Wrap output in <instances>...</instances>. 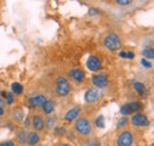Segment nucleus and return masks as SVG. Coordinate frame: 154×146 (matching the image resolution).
Wrapping results in <instances>:
<instances>
[{
	"label": "nucleus",
	"mask_w": 154,
	"mask_h": 146,
	"mask_svg": "<svg viewBox=\"0 0 154 146\" xmlns=\"http://www.w3.org/2000/svg\"><path fill=\"white\" fill-rule=\"evenodd\" d=\"M91 81L94 84V86H96V89H106L108 86V74L104 72L97 73L95 75H93Z\"/></svg>",
	"instance_id": "7"
},
{
	"label": "nucleus",
	"mask_w": 154,
	"mask_h": 146,
	"mask_svg": "<svg viewBox=\"0 0 154 146\" xmlns=\"http://www.w3.org/2000/svg\"><path fill=\"white\" fill-rule=\"evenodd\" d=\"M32 126L35 128V131H42L45 127V120L43 119L42 115L39 114H35L32 117Z\"/></svg>",
	"instance_id": "13"
},
{
	"label": "nucleus",
	"mask_w": 154,
	"mask_h": 146,
	"mask_svg": "<svg viewBox=\"0 0 154 146\" xmlns=\"http://www.w3.org/2000/svg\"><path fill=\"white\" fill-rule=\"evenodd\" d=\"M40 140V137L37 133V131H31L29 132V137H27V144L30 146H36Z\"/></svg>",
	"instance_id": "17"
},
{
	"label": "nucleus",
	"mask_w": 154,
	"mask_h": 146,
	"mask_svg": "<svg viewBox=\"0 0 154 146\" xmlns=\"http://www.w3.org/2000/svg\"><path fill=\"white\" fill-rule=\"evenodd\" d=\"M11 117H12V119H13L14 121L21 123V121L24 120V118H25V112H24V110L20 109V107L14 109L12 111V113H11Z\"/></svg>",
	"instance_id": "16"
},
{
	"label": "nucleus",
	"mask_w": 154,
	"mask_h": 146,
	"mask_svg": "<svg viewBox=\"0 0 154 146\" xmlns=\"http://www.w3.org/2000/svg\"><path fill=\"white\" fill-rule=\"evenodd\" d=\"M54 132H55V134H57V136H65L66 130H65L64 126H56L55 130H54Z\"/></svg>",
	"instance_id": "25"
},
{
	"label": "nucleus",
	"mask_w": 154,
	"mask_h": 146,
	"mask_svg": "<svg viewBox=\"0 0 154 146\" xmlns=\"http://www.w3.org/2000/svg\"><path fill=\"white\" fill-rule=\"evenodd\" d=\"M30 123H31V121H30V117H27V118H26V119L24 120V126H25V128H26V127H29V126L31 125Z\"/></svg>",
	"instance_id": "30"
},
{
	"label": "nucleus",
	"mask_w": 154,
	"mask_h": 146,
	"mask_svg": "<svg viewBox=\"0 0 154 146\" xmlns=\"http://www.w3.org/2000/svg\"><path fill=\"white\" fill-rule=\"evenodd\" d=\"M4 112H5V109H4V104H2V101L0 100V117L4 114Z\"/></svg>",
	"instance_id": "32"
},
{
	"label": "nucleus",
	"mask_w": 154,
	"mask_h": 146,
	"mask_svg": "<svg viewBox=\"0 0 154 146\" xmlns=\"http://www.w3.org/2000/svg\"><path fill=\"white\" fill-rule=\"evenodd\" d=\"M116 4L120 6H128L132 4V1L131 0H116Z\"/></svg>",
	"instance_id": "27"
},
{
	"label": "nucleus",
	"mask_w": 154,
	"mask_h": 146,
	"mask_svg": "<svg viewBox=\"0 0 154 146\" xmlns=\"http://www.w3.org/2000/svg\"><path fill=\"white\" fill-rule=\"evenodd\" d=\"M103 46L108 51L116 52V51H120L122 48V40H121V38H120V36L117 33L110 32V33H108L107 36H104V39H103Z\"/></svg>",
	"instance_id": "1"
},
{
	"label": "nucleus",
	"mask_w": 154,
	"mask_h": 146,
	"mask_svg": "<svg viewBox=\"0 0 154 146\" xmlns=\"http://www.w3.org/2000/svg\"><path fill=\"white\" fill-rule=\"evenodd\" d=\"M55 91L59 97H66L70 93V91H71L70 84H69V81L65 77H58L57 78Z\"/></svg>",
	"instance_id": "5"
},
{
	"label": "nucleus",
	"mask_w": 154,
	"mask_h": 146,
	"mask_svg": "<svg viewBox=\"0 0 154 146\" xmlns=\"http://www.w3.org/2000/svg\"><path fill=\"white\" fill-rule=\"evenodd\" d=\"M91 146H101V143L97 140V139H95V140H93V143L90 144Z\"/></svg>",
	"instance_id": "33"
},
{
	"label": "nucleus",
	"mask_w": 154,
	"mask_h": 146,
	"mask_svg": "<svg viewBox=\"0 0 154 146\" xmlns=\"http://www.w3.org/2000/svg\"><path fill=\"white\" fill-rule=\"evenodd\" d=\"M75 131L79 136L87 137L93 132L91 123L88 118H78L75 121Z\"/></svg>",
	"instance_id": "2"
},
{
	"label": "nucleus",
	"mask_w": 154,
	"mask_h": 146,
	"mask_svg": "<svg viewBox=\"0 0 154 146\" xmlns=\"http://www.w3.org/2000/svg\"><path fill=\"white\" fill-rule=\"evenodd\" d=\"M4 97L6 98V101L8 105H12L14 103V97H13V93L12 92H5L4 93Z\"/></svg>",
	"instance_id": "23"
},
{
	"label": "nucleus",
	"mask_w": 154,
	"mask_h": 146,
	"mask_svg": "<svg viewBox=\"0 0 154 146\" xmlns=\"http://www.w3.org/2000/svg\"><path fill=\"white\" fill-rule=\"evenodd\" d=\"M142 109H143V105L141 101H131V103H126L121 106L120 113L122 114V117H127L129 114H135L137 112H141Z\"/></svg>",
	"instance_id": "3"
},
{
	"label": "nucleus",
	"mask_w": 154,
	"mask_h": 146,
	"mask_svg": "<svg viewBox=\"0 0 154 146\" xmlns=\"http://www.w3.org/2000/svg\"><path fill=\"white\" fill-rule=\"evenodd\" d=\"M87 67L91 72H98L102 69V63H101L100 58L96 55H90L87 60Z\"/></svg>",
	"instance_id": "10"
},
{
	"label": "nucleus",
	"mask_w": 154,
	"mask_h": 146,
	"mask_svg": "<svg viewBox=\"0 0 154 146\" xmlns=\"http://www.w3.org/2000/svg\"><path fill=\"white\" fill-rule=\"evenodd\" d=\"M48 101V98L45 94H36L27 99V104L32 107H43V105Z\"/></svg>",
	"instance_id": "9"
},
{
	"label": "nucleus",
	"mask_w": 154,
	"mask_h": 146,
	"mask_svg": "<svg viewBox=\"0 0 154 146\" xmlns=\"http://www.w3.org/2000/svg\"><path fill=\"white\" fill-rule=\"evenodd\" d=\"M55 107H56V103L54 100H51V99H48V101L43 105L42 109H43V112L45 114H51L55 111Z\"/></svg>",
	"instance_id": "18"
},
{
	"label": "nucleus",
	"mask_w": 154,
	"mask_h": 146,
	"mask_svg": "<svg viewBox=\"0 0 154 146\" xmlns=\"http://www.w3.org/2000/svg\"><path fill=\"white\" fill-rule=\"evenodd\" d=\"M142 55H143V58L145 59H147V60H153L154 59V48L153 47H145L143 50H142Z\"/></svg>",
	"instance_id": "19"
},
{
	"label": "nucleus",
	"mask_w": 154,
	"mask_h": 146,
	"mask_svg": "<svg viewBox=\"0 0 154 146\" xmlns=\"http://www.w3.org/2000/svg\"><path fill=\"white\" fill-rule=\"evenodd\" d=\"M131 123L135 127H147L151 124L148 117L142 112H137V113L133 114L131 118Z\"/></svg>",
	"instance_id": "6"
},
{
	"label": "nucleus",
	"mask_w": 154,
	"mask_h": 146,
	"mask_svg": "<svg viewBox=\"0 0 154 146\" xmlns=\"http://www.w3.org/2000/svg\"><path fill=\"white\" fill-rule=\"evenodd\" d=\"M140 64H141L142 67H145V69H151V67H152V63H151L149 60L145 59V58H142V59L140 60Z\"/></svg>",
	"instance_id": "26"
},
{
	"label": "nucleus",
	"mask_w": 154,
	"mask_h": 146,
	"mask_svg": "<svg viewBox=\"0 0 154 146\" xmlns=\"http://www.w3.org/2000/svg\"><path fill=\"white\" fill-rule=\"evenodd\" d=\"M119 57L122 58V59H127L128 52H126V51H120V52H119Z\"/></svg>",
	"instance_id": "29"
},
{
	"label": "nucleus",
	"mask_w": 154,
	"mask_h": 146,
	"mask_svg": "<svg viewBox=\"0 0 154 146\" xmlns=\"http://www.w3.org/2000/svg\"><path fill=\"white\" fill-rule=\"evenodd\" d=\"M95 124H96V126L98 128H103L104 127V117L102 115V114H100L98 117L96 118V120H95Z\"/></svg>",
	"instance_id": "24"
},
{
	"label": "nucleus",
	"mask_w": 154,
	"mask_h": 146,
	"mask_svg": "<svg viewBox=\"0 0 154 146\" xmlns=\"http://www.w3.org/2000/svg\"><path fill=\"white\" fill-rule=\"evenodd\" d=\"M98 13H100V11L96 8H90L89 10V14H98Z\"/></svg>",
	"instance_id": "31"
},
{
	"label": "nucleus",
	"mask_w": 154,
	"mask_h": 146,
	"mask_svg": "<svg viewBox=\"0 0 154 146\" xmlns=\"http://www.w3.org/2000/svg\"><path fill=\"white\" fill-rule=\"evenodd\" d=\"M16 137H17V140H18L20 145H25V144H27L29 132H26L25 128H18L17 133H16Z\"/></svg>",
	"instance_id": "14"
},
{
	"label": "nucleus",
	"mask_w": 154,
	"mask_h": 146,
	"mask_svg": "<svg viewBox=\"0 0 154 146\" xmlns=\"http://www.w3.org/2000/svg\"><path fill=\"white\" fill-rule=\"evenodd\" d=\"M11 90H12V93H13V94L19 95V94H21L23 91H24V87H23V85H21L20 83H13V84L11 85Z\"/></svg>",
	"instance_id": "20"
},
{
	"label": "nucleus",
	"mask_w": 154,
	"mask_h": 146,
	"mask_svg": "<svg viewBox=\"0 0 154 146\" xmlns=\"http://www.w3.org/2000/svg\"><path fill=\"white\" fill-rule=\"evenodd\" d=\"M133 87H134L135 92H136L139 95L146 97V94H147V86H146L143 83H141V81H134V83H133Z\"/></svg>",
	"instance_id": "15"
},
{
	"label": "nucleus",
	"mask_w": 154,
	"mask_h": 146,
	"mask_svg": "<svg viewBox=\"0 0 154 146\" xmlns=\"http://www.w3.org/2000/svg\"><path fill=\"white\" fill-rule=\"evenodd\" d=\"M101 95H102L101 92L98 91V89H96V87L88 89L84 93V101L88 104H95L100 100Z\"/></svg>",
	"instance_id": "8"
},
{
	"label": "nucleus",
	"mask_w": 154,
	"mask_h": 146,
	"mask_svg": "<svg viewBox=\"0 0 154 146\" xmlns=\"http://www.w3.org/2000/svg\"><path fill=\"white\" fill-rule=\"evenodd\" d=\"M55 124H56V117H54V115H49L48 119L45 120V127L52 128L54 126H55Z\"/></svg>",
	"instance_id": "22"
},
{
	"label": "nucleus",
	"mask_w": 154,
	"mask_h": 146,
	"mask_svg": "<svg viewBox=\"0 0 154 146\" xmlns=\"http://www.w3.org/2000/svg\"><path fill=\"white\" fill-rule=\"evenodd\" d=\"M29 146H30V145H29Z\"/></svg>",
	"instance_id": "35"
},
{
	"label": "nucleus",
	"mask_w": 154,
	"mask_h": 146,
	"mask_svg": "<svg viewBox=\"0 0 154 146\" xmlns=\"http://www.w3.org/2000/svg\"><path fill=\"white\" fill-rule=\"evenodd\" d=\"M0 146H16V143L12 142V140H7V142H4V143H0Z\"/></svg>",
	"instance_id": "28"
},
{
	"label": "nucleus",
	"mask_w": 154,
	"mask_h": 146,
	"mask_svg": "<svg viewBox=\"0 0 154 146\" xmlns=\"http://www.w3.org/2000/svg\"><path fill=\"white\" fill-rule=\"evenodd\" d=\"M59 146H70V145H68V144H60Z\"/></svg>",
	"instance_id": "34"
},
{
	"label": "nucleus",
	"mask_w": 154,
	"mask_h": 146,
	"mask_svg": "<svg viewBox=\"0 0 154 146\" xmlns=\"http://www.w3.org/2000/svg\"><path fill=\"white\" fill-rule=\"evenodd\" d=\"M134 134L131 130L122 131L116 138V146H133Z\"/></svg>",
	"instance_id": "4"
},
{
	"label": "nucleus",
	"mask_w": 154,
	"mask_h": 146,
	"mask_svg": "<svg viewBox=\"0 0 154 146\" xmlns=\"http://www.w3.org/2000/svg\"><path fill=\"white\" fill-rule=\"evenodd\" d=\"M68 74H69V77H70L72 80H75L76 83H82V81H84V79H85V73L83 72L82 70H79V69L70 70Z\"/></svg>",
	"instance_id": "12"
},
{
	"label": "nucleus",
	"mask_w": 154,
	"mask_h": 146,
	"mask_svg": "<svg viewBox=\"0 0 154 146\" xmlns=\"http://www.w3.org/2000/svg\"><path fill=\"white\" fill-rule=\"evenodd\" d=\"M128 124H129V119H128L127 117H121V118L117 120V123H116V127L125 128Z\"/></svg>",
	"instance_id": "21"
},
{
	"label": "nucleus",
	"mask_w": 154,
	"mask_h": 146,
	"mask_svg": "<svg viewBox=\"0 0 154 146\" xmlns=\"http://www.w3.org/2000/svg\"><path fill=\"white\" fill-rule=\"evenodd\" d=\"M79 114H81V107L79 106H75V107L70 109L69 111H66V113L64 115V119L66 121H74V120L78 119Z\"/></svg>",
	"instance_id": "11"
}]
</instances>
